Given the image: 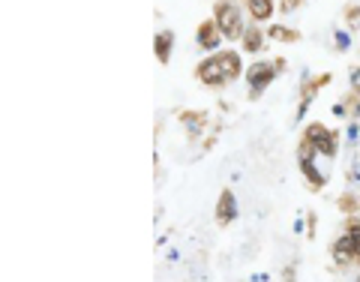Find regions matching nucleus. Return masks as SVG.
Returning a JSON list of instances; mask_svg holds the SVG:
<instances>
[{
  "label": "nucleus",
  "instance_id": "1",
  "mask_svg": "<svg viewBox=\"0 0 360 282\" xmlns=\"http://www.w3.org/2000/svg\"><path fill=\"white\" fill-rule=\"evenodd\" d=\"M237 72H240V61H237V54L225 52V54H216L210 57L207 63H201V81H207V85H223V81H232Z\"/></svg>",
  "mask_w": 360,
  "mask_h": 282
},
{
  "label": "nucleus",
  "instance_id": "2",
  "mask_svg": "<svg viewBox=\"0 0 360 282\" xmlns=\"http://www.w3.org/2000/svg\"><path fill=\"white\" fill-rule=\"evenodd\" d=\"M216 15H219V30L225 33V36H237L240 33V12H237V6L234 3H223L216 10Z\"/></svg>",
  "mask_w": 360,
  "mask_h": 282
},
{
  "label": "nucleus",
  "instance_id": "3",
  "mask_svg": "<svg viewBox=\"0 0 360 282\" xmlns=\"http://www.w3.org/2000/svg\"><path fill=\"white\" fill-rule=\"evenodd\" d=\"M273 76H276V66H273V63H256V66L249 69V87L258 94V90H265V85H267V81L273 78Z\"/></svg>",
  "mask_w": 360,
  "mask_h": 282
},
{
  "label": "nucleus",
  "instance_id": "4",
  "mask_svg": "<svg viewBox=\"0 0 360 282\" xmlns=\"http://www.w3.org/2000/svg\"><path fill=\"white\" fill-rule=\"evenodd\" d=\"M306 138H309V144L313 147H318V151H324V153H333V135L327 129H322V127H309V132H306Z\"/></svg>",
  "mask_w": 360,
  "mask_h": 282
},
{
  "label": "nucleus",
  "instance_id": "5",
  "mask_svg": "<svg viewBox=\"0 0 360 282\" xmlns=\"http://www.w3.org/2000/svg\"><path fill=\"white\" fill-rule=\"evenodd\" d=\"M247 3L256 19H270V12H273V0H247Z\"/></svg>",
  "mask_w": 360,
  "mask_h": 282
},
{
  "label": "nucleus",
  "instance_id": "6",
  "mask_svg": "<svg viewBox=\"0 0 360 282\" xmlns=\"http://www.w3.org/2000/svg\"><path fill=\"white\" fill-rule=\"evenodd\" d=\"M219 219H234V198H232V193H225L223 195V202H219Z\"/></svg>",
  "mask_w": 360,
  "mask_h": 282
},
{
  "label": "nucleus",
  "instance_id": "7",
  "mask_svg": "<svg viewBox=\"0 0 360 282\" xmlns=\"http://www.w3.org/2000/svg\"><path fill=\"white\" fill-rule=\"evenodd\" d=\"M168 48H171V33H159L157 36V52L162 61H168Z\"/></svg>",
  "mask_w": 360,
  "mask_h": 282
},
{
  "label": "nucleus",
  "instance_id": "8",
  "mask_svg": "<svg viewBox=\"0 0 360 282\" xmlns=\"http://www.w3.org/2000/svg\"><path fill=\"white\" fill-rule=\"evenodd\" d=\"M199 39H201V45H207V48H214V45H219V39H216V33H214V28H201V30H199Z\"/></svg>",
  "mask_w": 360,
  "mask_h": 282
},
{
  "label": "nucleus",
  "instance_id": "9",
  "mask_svg": "<svg viewBox=\"0 0 360 282\" xmlns=\"http://www.w3.org/2000/svg\"><path fill=\"white\" fill-rule=\"evenodd\" d=\"M346 240H348V246H351V250H355V252L360 255V226H351Z\"/></svg>",
  "mask_w": 360,
  "mask_h": 282
},
{
  "label": "nucleus",
  "instance_id": "10",
  "mask_svg": "<svg viewBox=\"0 0 360 282\" xmlns=\"http://www.w3.org/2000/svg\"><path fill=\"white\" fill-rule=\"evenodd\" d=\"M247 48H249V52H258V48H261V36H258L256 30L247 33Z\"/></svg>",
  "mask_w": 360,
  "mask_h": 282
}]
</instances>
